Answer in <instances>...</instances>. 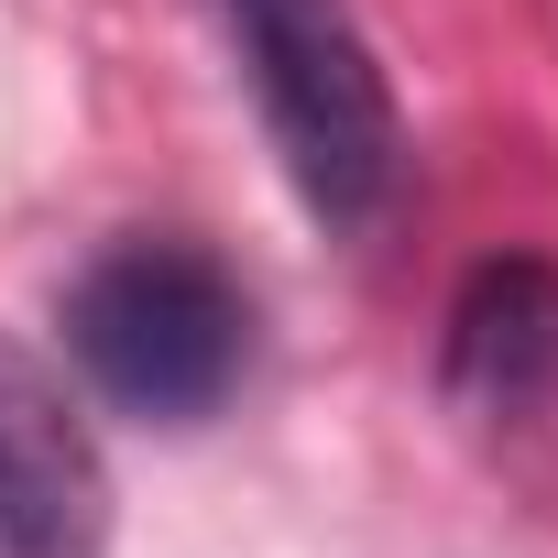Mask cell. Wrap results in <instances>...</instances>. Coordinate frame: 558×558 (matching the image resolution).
Returning <instances> with one entry per match:
<instances>
[{
  "instance_id": "obj_2",
  "label": "cell",
  "mask_w": 558,
  "mask_h": 558,
  "mask_svg": "<svg viewBox=\"0 0 558 558\" xmlns=\"http://www.w3.org/2000/svg\"><path fill=\"white\" fill-rule=\"evenodd\" d=\"M66 351L121 416L197 427L252 373V296L219 252L175 230H132L66 286Z\"/></svg>"
},
{
  "instance_id": "obj_4",
  "label": "cell",
  "mask_w": 558,
  "mask_h": 558,
  "mask_svg": "<svg viewBox=\"0 0 558 558\" xmlns=\"http://www.w3.org/2000/svg\"><path fill=\"white\" fill-rule=\"evenodd\" d=\"M0 558H110V482L66 384L0 329Z\"/></svg>"
},
{
  "instance_id": "obj_3",
  "label": "cell",
  "mask_w": 558,
  "mask_h": 558,
  "mask_svg": "<svg viewBox=\"0 0 558 558\" xmlns=\"http://www.w3.org/2000/svg\"><path fill=\"white\" fill-rule=\"evenodd\" d=\"M438 384L493 460H514L525 482H558V263L536 252L471 263V286L449 296Z\"/></svg>"
},
{
  "instance_id": "obj_1",
  "label": "cell",
  "mask_w": 558,
  "mask_h": 558,
  "mask_svg": "<svg viewBox=\"0 0 558 558\" xmlns=\"http://www.w3.org/2000/svg\"><path fill=\"white\" fill-rule=\"evenodd\" d=\"M219 23L296 197L329 230H373L405 186V121L351 0H219Z\"/></svg>"
}]
</instances>
